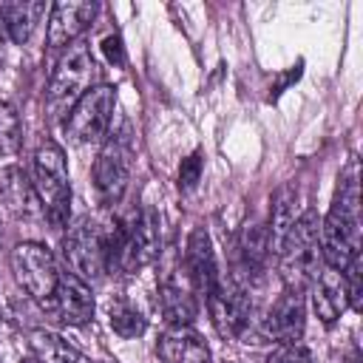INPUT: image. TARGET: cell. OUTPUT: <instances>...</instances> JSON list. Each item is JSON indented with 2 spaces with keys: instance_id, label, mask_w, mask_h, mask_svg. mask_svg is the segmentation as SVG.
<instances>
[{
  "instance_id": "obj_18",
  "label": "cell",
  "mask_w": 363,
  "mask_h": 363,
  "mask_svg": "<svg viewBox=\"0 0 363 363\" xmlns=\"http://www.w3.org/2000/svg\"><path fill=\"white\" fill-rule=\"evenodd\" d=\"M0 201L17 218L37 216V210H40L37 193H34V187L28 184V179L20 167H6L0 173Z\"/></svg>"
},
{
  "instance_id": "obj_1",
  "label": "cell",
  "mask_w": 363,
  "mask_h": 363,
  "mask_svg": "<svg viewBox=\"0 0 363 363\" xmlns=\"http://www.w3.org/2000/svg\"><path fill=\"white\" fill-rule=\"evenodd\" d=\"M318 235H320V255L332 269H343L354 255H360V196H357L354 162L340 176L335 201Z\"/></svg>"
},
{
  "instance_id": "obj_29",
  "label": "cell",
  "mask_w": 363,
  "mask_h": 363,
  "mask_svg": "<svg viewBox=\"0 0 363 363\" xmlns=\"http://www.w3.org/2000/svg\"><path fill=\"white\" fill-rule=\"evenodd\" d=\"M346 363H360V352H357V346L352 349V354L346 357Z\"/></svg>"
},
{
  "instance_id": "obj_19",
  "label": "cell",
  "mask_w": 363,
  "mask_h": 363,
  "mask_svg": "<svg viewBox=\"0 0 363 363\" xmlns=\"http://www.w3.org/2000/svg\"><path fill=\"white\" fill-rule=\"evenodd\" d=\"M43 14H45V3H40V0H31V3L28 0H23V3H3L0 6V26L9 34L11 43L23 45L34 34V28H37Z\"/></svg>"
},
{
  "instance_id": "obj_9",
  "label": "cell",
  "mask_w": 363,
  "mask_h": 363,
  "mask_svg": "<svg viewBox=\"0 0 363 363\" xmlns=\"http://www.w3.org/2000/svg\"><path fill=\"white\" fill-rule=\"evenodd\" d=\"M11 269L17 284L40 303L51 306L54 303V292L60 284V269L57 261L51 255V250L45 244L37 241H23L11 250Z\"/></svg>"
},
{
  "instance_id": "obj_11",
  "label": "cell",
  "mask_w": 363,
  "mask_h": 363,
  "mask_svg": "<svg viewBox=\"0 0 363 363\" xmlns=\"http://www.w3.org/2000/svg\"><path fill=\"white\" fill-rule=\"evenodd\" d=\"M96 11H99V6L88 3V0L54 3L51 14H48V31H45L48 48H68V45H74L85 34V28L94 23Z\"/></svg>"
},
{
  "instance_id": "obj_23",
  "label": "cell",
  "mask_w": 363,
  "mask_h": 363,
  "mask_svg": "<svg viewBox=\"0 0 363 363\" xmlns=\"http://www.w3.org/2000/svg\"><path fill=\"white\" fill-rule=\"evenodd\" d=\"M108 320H111V329L119 335V337H139L145 329H147V320L145 315L128 301V298H113L108 303Z\"/></svg>"
},
{
  "instance_id": "obj_27",
  "label": "cell",
  "mask_w": 363,
  "mask_h": 363,
  "mask_svg": "<svg viewBox=\"0 0 363 363\" xmlns=\"http://www.w3.org/2000/svg\"><path fill=\"white\" fill-rule=\"evenodd\" d=\"M199 179H201V156L193 153V156H187V159L182 162V167H179V187H182V190H193V187L199 184Z\"/></svg>"
},
{
  "instance_id": "obj_8",
  "label": "cell",
  "mask_w": 363,
  "mask_h": 363,
  "mask_svg": "<svg viewBox=\"0 0 363 363\" xmlns=\"http://www.w3.org/2000/svg\"><path fill=\"white\" fill-rule=\"evenodd\" d=\"M133 167V145L128 136V128L108 136L102 145L96 162H94V190L105 207H113L122 201Z\"/></svg>"
},
{
  "instance_id": "obj_4",
  "label": "cell",
  "mask_w": 363,
  "mask_h": 363,
  "mask_svg": "<svg viewBox=\"0 0 363 363\" xmlns=\"http://www.w3.org/2000/svg\"><path fill=\"white\" fill-rule=\"evenodd\" d=\"M318 218L312 210H306L301 218H295L278 247L281 255V272L286 278V286H303L320 267V244H318Z\"/></svg>"
},
{
  "instance_id": "obj_31",
  "label": "cell",
  "mask_w": 363,
  "mask_h": 363,
  "mask_svg": "<svg viewBox=\"0 0 363 363\" xmlns=\"http://www.w3.org/2000/svg\"><path fill=\"white\" fill-rule=\"evenodd\" d=\"M0 320H3V315H0Z\"/></svg>"
},
{
  "instance_id": "obj_12",
  "label": "cell",
  "mask_w": 363,
  "mask_h": 363,
  "mask_svg": "<svg viewBox=\"0 0 363 363\" xmlns=\"http://www.w3.org/2000/svg\"><path fill=\"white\" fill-rule=\"evenodd\" d=\"M303 323H306L303 292H301V286H286L278 295V301L272 303V309L267 312L264 329L278 343H298L303 335Z\"/></svg>"
},
{
  "instance_id": "obj_10",
  "label": "cell",
  "mask_w": 363,
  "mask_h": 363,
  "mask_svg": "<svg viewBox=\"0 0 363 363\" xmlns=\"http://www.w3.org/2000/svg\"><path fill=\"white\" fill-rule=\"evenodd\" d=\"M207 312L213 318V326L218 329V335L224 337H238L244 329H247V320H250V301H247V292L233 284V281H224L218 278L216 286L207 292Z\"/></svg>"
},
{
  "instance_id": "obj_13",
  "label": "cell",
  "mask_w": 363,
  "mask_h": 363,
  "mask_svg": "<svg viewBox=\"0 0 363 363\" xmlns=\"http://www.w3.org/2000/svg\"><path fill=\"white\" fill-rule=\"evenodd\" d=\"M184 275L193 286V292L204 295L216 286V281L221 278L218 275V267H216V255H213V244H210V235L196 227L187 238V247H184Z\"/></svg>"
},
{
  "instance_id": "obj_3",
  "label": "cell",
  "mask_w": 363,
  "mask_h": 363,
  "mask_svg": "<svg viewBox=\"0 0 363 363\" xmlns=\"http://www.w3.org/2000/svg\"><path fill=\"white\" fill-rule=\"evenodd\" d=\"M37 201L43 207V216L54 227H65L68 207H71V184H68V167L65 153L57 142H43L34 153V182H31Z\"/></svg>"
},
{
  "instance_id": "obj_5",
  "label": "cell",
  "mask_w": 363,
  "mask_h": 363,
  "mask_svg": "<svg viewBox=\"0 0 363 363\" xmlns=\"http://www.w3.org/2000/svg\"><path fill=\"white\" fill-rule=\"evenodd\" d=\"M62 255L77 278L94 284L108 272V233L85 216L68 227L62 238Z\"/></svg>"
},
{
  "instance_id": "obj_7",
  "label": "cell",
  "mask_w": 363,
  "mask_h": 363,
  "mask_svg": "<svg viewBox=\"0 0 363 363\" xmlns=\"http://www.w3.org/2000/svg\"><path fill=\"white\" fill-rule=\"evenodd\" d=\"M113 108H116V88L113 85H94L88 88L71 108L65 116V133L77 142V145H91L99 142L113 119Z\"/></svg>"
},
{
  "instance_id": "obj_14",
  "label": "cell",
  "mask_w": 363,
  "mask_h": 363,
  "mask_svg": "<svg viewBox=\"0 0 363 363\" xmlns=\"http://www.w3.org/2000/svg\"><path fill=\"white\" fill-rule=\"evenodd\" d=\"M51 306L57 309L60 320L68 323V326H85L94 318V309H96L91 286L82 278H77L74 272H60V284H57Z\"/></svg>"
},
{
  "instance_id": "obj_24",
  "label": "cell",
  "mask_w": 363,
  "mask_h": 363,
  "mask_svg": "<svg viewBox=\"0 0 363 363\" xmlns=\"http://www.w3.org/2000/svg\"><path fill=\"white\" fill-rule=\"evenodd\" d=\"M23 145V122L20 113L14 111V105L0 102V153L11 156L17 153Z\"/></svg>"
},
{
  "instance_id": "obj_26",
  "label": "cell",
  "mask_w": 363,
  "mask_h": 363,
  "mask_svg": "<svg viewBox=\"0 0 363 363\" xmlns=\"http://www.w3.org/2000/svg\"><path fill=\"white\" fill-rule=\"evenodd\" d=\"M267 363H312V354L298 343H281L267 354Z\"/></svg>"
},
{
  "instance_id": "obj_25",
  "label": "cell",
  "mask_w": 363,
  "mask_h": 363,
  "mask_svg": "<svg viewBox=\"0 0 363 363\" xmlns=\"http://www.w3.org/2000/svg\"><path fill=\"white\" fill-rule=\"evenodd\" d=\"M343 275V286H346V301L352 303V309H360V255H354L346 267Z\"/></svg>"
},
{
  "instance_id": "obj_17",
  "label": "cell",
  "mask_w": 363,
  "mask_h": 363,
  "mask_svg": "<svg viewBox=\"0 0 363 363\" xmlns=\"http://www.w3.org/2000/svg\"><path fill=\"white\" fill-rule=\"evenodd\" d=\"M159 312L164 315V320L170 326H190V320L199 312L196 292H193L190 281L184 284L182 278L167 272L162 278V284H159Z\"/></svg>"
},
{
  "instance_id": "obj_16",
  "label": "cell",
  "mask_w": 363,
  "mask_h": 363,
  "mask_svg": "<svg viewBox=\"0 0 363 363\" xmlns=\"http://www.w3.org/2000/svg\"><path fill=\"white\" fill-rule=\"evenodd\" d=\"M156 354L162 363H210V349L204 337L190 326H170L159 337Z\"/></svg>"
},
{
  "instance_id": "obj_15",
  "label": "cell",
  "mask_w": 363,
  "mask_h": 363,
  "mask_svg": "<svg viewBox=\"0 0 363 363\" xmlns=\"http://www.w3.org/2000/svg\"><path fill=\"white\" fill-rule=\"evenodd\" d=\"M309 298H312L315 315L326 326H332L340 318V312L346 309V286H343L340 269H332V267L320 264L315 269V275L309 278Z\"/></svg>"
},
{
  "instance_id": "obj_21",
  "label": "cell",
  "mask_w": 363,
  "mask_h": 363,
  "mask_svg": "<svg viewBox=\"0 0 363 363\" xmlns=\"http://www.w3.org/2000/svg\"><path fill=\"white\" fill-rule=\"evenodd\" d=\"M235 250H238L241 267H244L250 275H258V272L264 269L269 252H272V250H269V235H267V230H264L261 224H247V227L241 230V235H238Z\"/></svg>"
},
{
  "instance_id": "obj_22",
  "label": "cell",
  "mask_w": 363,
  "mask_h": 363,
  "mask_svg": "<svg viewBox=\"0 0 363 363\" xmlns=\"http://www.w3.org/2000/svg\"><path fill=\"white\" fill-rule=\"evenodd\" d=\"M295 199H298V190L292 184L281 187L275 193V199H272V218H269L267 235H269V250H275V252H278V247H281L289 224L295 221Z\"/></svg>"
},
{
  "instance_id": "obj_20",
  "label": "cell",
  "mask_w": 363,
  "mask_h": 363,
  "mask_svg": "<svg viewBox=\"0 0 363 363\" xmlns=\"http://www.w3.org/2000/svg\"><path fill=\"white\" fill-rule=\"evenodd\" d=\"M28 343H31V352H34V360L37 363H94L79 349H74L68 340H62L60 335L45 332V329L31 332L28 335Z\"/></svg>"
},
{
  "instance_id": "obj_28",
  "label": "cell",
  "mask_w": 363,
  "mask_h": 363,
  "mask_svg": "<svg viewBox=\"0 0 363 363\" xmlns=\"http://www.w3.org/2000/svg\"><path fill=\"white\" fill-rule=\"evenodd\" d=\"M102 51H105V57H108V62H116V65H122V62H125V51H122V40H119L116 34H111V37H105V40H102Z\"/></svg>"
},
{
  "instance_id": "obj_2",
  "label": "cell",
  "mask_w": 363,
  "mask_h": 363,
  "mask_svg": "<svg viewBox=\"0 0 363 363\" xmlns=\"http://www.w3.org/2000/svg\"><path fill=\"white\" fill-rule=\"evenodd\" d=\"M159 216L145 207L108 233V269L139 272L159 258Z\"/></svg>"
},
{
  "instance_id": "obj_6",
  "label": "cell",
  "mask_w": 363,
  "mask_h": 363,
  "mask_svg": "<svg viewBox=\"0 0 363 363\" xmlns=\"http://www.w3.org/2000/svg\"><path fill=\"white\" fill-rule=\"evenodd\" d=\"M96 71H99L96 60L85 40H77L74 45H68L57 60V68L48 82V105L57 111H62L65 105H74L88 88H94Z\"/></svg>"
},
{
  "instance_id": "obj_30",
  "label": "cell",
  "mask_w": 363,
  "mask_h": 363,
  "mask_svg": "<svg viewBox=\"0 0 363 363\" xmlns=\"http://www.w3.org/2000/svg\"><path fill=\"white\" fill-rule=\"evenodd\" d=\"M20 363H37V360H34V357H23Z\"/></svg>"
}]
</instances>
